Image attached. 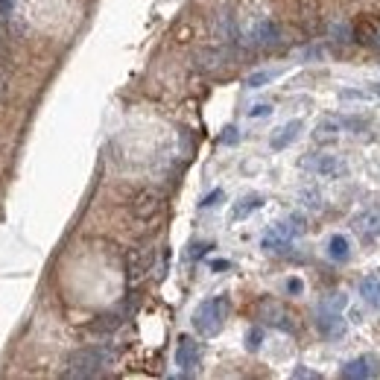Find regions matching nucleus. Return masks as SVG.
Masks as SVG:
<instances>
[{"instance_id": "cd10ccee", "label": "nucleus", "mask_w": 380, "mask_h": 380, "mask_svg": "<svg viewBox=\"0 0 380 380\" xmlns=\"http://www.w3.org/2000/svg\"><path fill=\"white\" fill-rule=\"evenodd\" d=\"M372 91H374V94L380 97V82H374V85H372Z\"/></svg>"}, {"instance_id": "aec40b11", "label": "nucleus", "mask_w": 380, "mask_h": 380, "mask_svg": "<svg viewBox=\"0 0 380 380\" xmlns=\"http://www.w3.org/2000/svg\"><path fill=\"white\" fill-rule=\"evenodd\" d=\"M260 342H263V330H260V328H252L249 337H246V349H249V351H258Z\"/></svg>"}, {"instance_id": "7ed1b4c3", "label": "nucleus", "mask_w": 380, "mask_h": 380, "mask_svg": "<svg viewBox=\"0 0 380 380\" xmlns=\"http://www.w3.org/2000/svg\"><path fill=\"white\" fill-rule=\"evenodd\" d=\"M302 231H304L302 217H293L290 223H278V225H272L267 234H263L260 246H263L267 252H281V249H287L290 240H293L295 234H302Z\"/></svg>"}, {"instance_id": "f03ea898", "label": "nucleus", "mask_w": 380, "mask_h": 380, "mask_svg": "<svg viewBox=\"0 0 380 380\" xmlns=\"http://www.w3.org/2000/svg\"><path fill=\"white\" fill-rule=\"evenodd\" d=\"M228 316V295H213V299H205L199 307L193 310V328L196 334L202 337H217Z\"/></svg>"}, {"instance_id": "5701e85b", "label": "nucleus", "mask_w": 380, "mask_h": 380, "mask_svg": "<svg viewBox=\"0 0 380 380\" xmlns=\"http://www.w3.org/2000/svg\"><path fill=\"white\" fill-rule=\"evenodd\" d=\"M287 290H290V293H302V290H304V284H302L299 278H290V281H287Z\"/></svg>"}, {"instance_id": "9d476101", "label": "nucleus", "mask_w": 380, "mask_h": 380, "mask_svg": "<svg viewBox=\"0 0 380 380\" xmlns=\"http://www.w3.org/2000/svg\"><path fill=\"white\" fill-rule=\"evenodd\" d=\"M281 41V29L275 21H260L252 32H249V44L252 47H275Z\"/></svg>"}, {"instance_id": "ddd939ff", "label": "nucleus", "mask_w": 380, "mask_h": 380, "mask_svg": "<svg viewBox=\"0 0 380 380\" xmlns=\"http://www.w3.org/2000/svg\"><path fill=\"white\" fill-rule=\"evenodd\" d=\"M360 295H363V302H366L369 307L380 310V278H377V275L363 278V281H360Z\"/></svg>"}, {"instance_id": "2eb2a0df", "label": "nucleus", "mask_w": 380, "mask_h": 380, "mask_svg": "<svg viewBox=\"0 0 380 380\" xmlns=\"http://www.w3.org/2000/svg\"><path fill=\"white\" fill-rule=\"evenodd\" d=\"M328 255H330V260H349L351 258V243H349V237L345 234H334L328 240Z\"/></svg>"}, {"instance_id": "412c9836", "label": "nucleus", "mask_w": 380, "mask_h": 380, "mask_svg": "<svg viewBox=\"0 0 380 380\" xmlns=\"http://www.w3.org/2000/svg\"><path fill=\"white\" fill-rule=\"evenodd\" d=\"M220 199H223V190H211V193L205 196V199H202L199 205H202V208H213V205H217Z\"/></svg>"}, {"instance_id": "423d86ee", "label": "nucleus", "mask_w": 380, "mask_h": 380, "mask_svg": "<svg viewBox=\"0 0 380 380\" xmlns=\"http://www.w3.org/2000/svg\"><path fill=\"white\" fill-rule=\"evenodd\" d=\"M161 193L158 190H153V188H143V190H138L135 193V199H132V213H135V220H141V223H150L155 213L161 211Z\"/></svg>"}, {"instance_id": "9b49d317", "label": "nucleus", "mask_w": 380, "mask_h": 380, "mask_svg": "<svg viewBox=\"0 0 380 380\" xmlns=\"http://www.w3.org/2000/svg\"><path fill=\"white\" fill-rule=\"evenodd\" d=\"M319 330L325 337H339L342 328H345V319H342V310H325L319 307Z\"/></svg>"}, {"instance_id": "6e6552de", "label": "nucleus", "mask_w": 380, "mask_h": 380, "mask_svg": "<svg viewBox=\"0 0 380 380\" xmlns=\"http://www.w3.org/2000/svg\"><path fill=\"white\" fill-rule=\"evenodd\" d=\"M339 374L349 377V380H369V377H377L380 369H377V360H374V357L363 354V357H354V360L345 363Z\"/></svg>"}, {"instance_id": "b1692460", "label": "nucleus", "mask_w": 380, "mask_h": 380, "mask_svg": "<svg viewBox=\"0 0 380 380\" xmlns=\"http://www.w3.org/2000/svg\"><path fill=\"white\" fill-rule=\"evenodd\" d=\"M269 111H272L269 106H255V108L249 111V118H263V114H269Z\"/></svg>"}, {"instance_id": "6ab92c4d", "label": "nucleus", "mask_w": 380, "mask_h": 380, "mask_svg": "<svg viewBox=\"0 0 380 380\" xmlns=\"http://www.w3.org/2000/svg\"><path fill=\"white\" fill-rule=\"evenodd\" d=\"M278 76V71H255L249 79H246V88H263L267 82H272Z\"/></svg>"}, {"instance_id": "20e7f679", "label": "nucleus", "mask_w": 380, "mask_h": 380, "mask_svg": "<svg viewBox=\"0 0 380 380\" xmlns=\"http://www.w3.org/2000/svg\"><path fill=\"white\" fill-rule=\"evenodd\" d=\"M153 267H155V246L153 243H141V246H135V249L129 252L126 269H129L132 281H141L146 272H153Z\"/></svg>"}, {"instance_id": "393cba45", "label": "nucleus", "mask_w": 380, "mask_h": 380, "mask_svg": "<svg viewBox=\"0 0 380 380\" xmlns=\"http://www.w3.org/2000/svg\"><path fill=\"white\" fill-rule=\"evenodd\" d=\"M6 88H9V82H6V73L0 71V100H3V97H6Z\"/></svg>"}, {"instance_id": "bb28decb", "label": "nucleus", "mask_w": 380, "mask_h": 380, "mask_svg": "<svg viewBox=\"0 0 380 380\" xmlns=\"http://www.w3.org/2000/svg\"><path fill=\"white\" fill-rule=\"evenodd\" d=\"M12 3H15V0H0V12H9Z\"/></svg>"}, {"instance_id": "f8f14e48", "label": "nucleus", "mask_w": 380, "mask_h": 380, "mask_svg": "<svg viewBox=\"0 0 380 380\" xmlns=\"http://www.w3.org/2000/svg\"><path fill=\"white\" fill-rule=\"evenodd\" d=\"M299 132H302V120H290L287 126H281L275 135H272V150H287V146L299 138Z\"/></svg>"}, {"instance_id": "4468645a", "label": "nucleus", "mask_w": 380, "mask_h": 380, "mask_svg": "<svg viewBox=\"0 0 380 380\" xmlns=\"http://www.w3.org/2000/svg\"><path fill=\"white\" fill-rule=\"evenodd\" d=\"M263 205V196L260 193H252V196H243L240 202H234V208H231V220H246L252 211H258Z\"/></svg>"}, {"instance_id": "dca6fc26", "label": "nucleus", "mask_w": 380, "mask_h": 380, "mask_svg": "<svg viewBox=\"0 0 380 380\" xmlns=\"http://www.w3.org/2000/svg\"><path fill=\"white\" fill-rule=\"evenodd\" d=\"M354 228H357L366 240L377 237V234H380V213H374V211H372V213H363V217H357Z\"/></svg>"}, {"instance_id": "1a4fd4ad", "label": "nucleus", "mask_w": 380, "mask_h": 380, "mask_svg": "<svg viewBox=\"0 0 380 380\" xmlns=\"http://www.w3.org/2000/svg\"><path fill=\"white\" fill-rule=\"evenodd\" d=\"M225 62H228V50H225V47H208V50H199V53H196V59H193L196 71H205V73L220 71Z\"/></svg>"}, {"instance_id": "f257e3e1", "label": "nucleus", "mask_w": 380, "mask_h": 380, "mask_svg": "<svg viewBox=\"0 0 380 380\" xmlns=\"http://www.w3.org/2000/svg\"><path fill=\"white\" fill-rule=\"evenodd\" d=\"M111 363V351L100 349V345H91V349H79L68 357L62 369V377L68 380H85V377H97L103 374V369Z\"/></svg>"}, {"instance_id": "f3484780", "label": "nucleus", "mask_w": 380, "mask_h": 380, "mask_svg": "<svg viewBox=\"0 0 380 380\" xmlns=\"http://www.w3.org/2000/svg\"><path fill=\"white\" fill-rule=\"evenodd\" d=\"M120 328V316L118 313H103V316H97V322L91 325L94 334H111V330Z\"/></svg>"}, {"instance_id": "39448f33", "label": "nucleus", "mask_w": 380, "mask_h": 380, "mask_svg": "<svg viewBox=\"0 0 380 380\" xmlns=\"http://www.w3.org/2000/svg\"><path fill=\"white\" fill-rule=\"evenodd\" d=\"M199 363H202V345L196 342L193 337H178V345H176V366L190 374L199 369Z\"/></svg>"}, {"instance_id": "a211bd4d", "label": "nucleus", "mask_w": 380, "mask_h": 380, "mask_svg": "<svg viewBox=\"0 0 380 380\" xmlns=\"http://www.w3.org/2000/svg\"><path fill=\"white\" fill-rule=\"evenodd\" d=\"M337 132H339V123H337V120H322V123L316 126V132H313V138H316V141H334Z\"/></svg>"}, {"instance_id": "a878e982", "label": "nucleus", "mask_w": 380, "mask_h": 380, "mask_svg": "<svg viewBox=\"0 0 380 380\" xmlns=\"http://www.w3.org/2000/svg\"><path fill=\"white\" fill-rule=\"evenodd\" d=\"M228 267H231L228 260H213V263H211V269H213V272H220V269H228Z\"/></svg>"}, {"instance_id": "4be33fe9", "label": "nucleus", "mask_w": 380, "mask_h": 380, "mask_svg": "<svg viewBox=\"0 0 380 380\" xmlns=\"http://www.w3.org/2000/svg\"><path fill=\"white\" fill-rule=\"evenodd\" d=\"M220 141H223V143H237V129H234V126H228V129H225V135H223Z\"/></svg>"}, {"instance_id": "0eeeda50", "label": "nucleus", "mask_w": 380, "mask_h": 380, "mask_svg": "<svg viewBox=\"0 0 380 380\" xmlns=\"http://www.w3.org/2000/svg\"><path fill=\"white\" fill-rule=\"evenodd\" d=\"M302 170L316 173V176H339L342 173V161L330 153H313L302 158Z\"/></svg>"}]
</instances>
